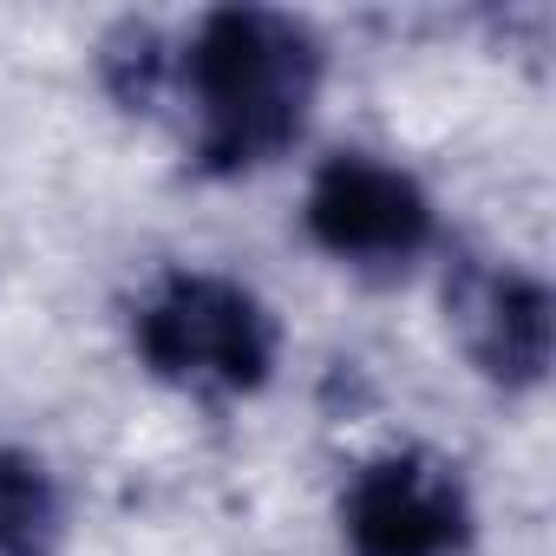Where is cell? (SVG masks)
Wrapping results in <instances>:
<instances>
[{"label":"cell","instance_id":"1","mask_svg":"<svg viewBox=\"0 0 556 556\" xmlns=\"http://www.w3.org/2000/svg\"><path fill=\"white\" fill-rule=\"evenodd\" d=\"M321 40L308 21L275 14V8H216L203 14L184 79L197 99V170L242 177L268 157H282L308 105L321 92Z\"/></svg>","mask_w":556,"mask_h":556},{"label":"cell","instance_id":"2","mask_svg":"<svg viewBox=\"0 0 556 556\" xmlns=\"http://www.w3.org/2000/svg\"><path fill=\"white\" fill-rule=\"evenodd\" d=\"M131 341L144 367L190 393H255L275 374V315L229 275L177 268L144 295Z\"/></svg>","mask_w":556,"mask_h":556},{"label":"cell","instance_id":"3","mask_svg":"<svg viewBox=\"0 0 556 556\" xmlns=\"http://www.w3.org/2000/svg\"><path fill=\"white\" fill-rule=\"evenodd\" d=\"M341 536L348 556H471V491L426 445L380 452L341 491Z\"/></svg>","mask_w":556,"mask_h":556},{"label":"cell","instance_id":"4","mask_svg":"<svg viewBox=\"0 0 556 556\" xmlns=\"http://www.w3.org/2000/svg\"><path fill=\"white\" fill-rule=\"evenodd\" d=\"M308 236L354 268H406L432 242V197L413 170L367 151H334L308 184Z\"/></svg>","mask_w":556,"mask_h":556},{"label":"cell","instance_id":"5","mask_svg":"<svg viewBox=\"0 0 556 556\" xmlns=\"http://www.w3.org/2000/svg\"><path fill=\"white\" fill-rule=\"evenodd\" d=\"M445 315L458 328L465 361L504 387L530 393L549 374V289L536 275L491 262V255H458L445 268Z\"/></svg>","mask_w":556,"mask_h":556},{"label":"cell","instance_id":"6","mask_svg":"<svg viewBox=\"0 0 556 556\" xmlns=\"http://www.w3.org/2000/svg\"><path fill=\"white\" fill-rule=\"evenodd\" d=\"M66 536V504L53 471L0 439V556H53Z\"/></svg>","mask_w":556,"mask_h":556},{"label":"cell","instance_id":"7","mask_svg":"<svg viewBox=\"0 0 556 556\" xmlns=\"http://www.w3.org/2000/svg\"><path fill=\"white\" fill-rule=\"evenodd\" d=\"M99 79L112 86V99L125 112H144L157 99V86H164V40H157V27L151 21L112 27L105 47H99Z\"/></svg>","mask_w":556,"mask_h":556}]
</instances>
